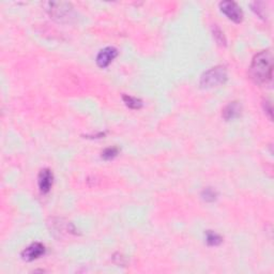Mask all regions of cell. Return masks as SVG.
<instances>
[{"mask_svg":"<svg viewBox=\"0 0 274 274\" xmlns=\"http://www.w3.org/2000/svg\"><path fill=\"white\" fill-rule=\"evenodd\" d=\"M122 100H123L125 105H127L131 109H139L142 106L141 100H139V98H134V97L123 96Z\"/></svg>","mask_w":274,"mask_h":274,"instance_id":"obj_10","label":"cell"},{"mask_svg":"<svg viewBox=\"0 0 274 274\" xmlns=\"http://www.w3.org/2000/svg\"><path fill=\"white\" fill-rule=\"evenodd\" d=\"M220 9L222 13L225 14L230 20L234 21V23L239 24L242 21L243 12L235 1H229V0H227V1H222L220 2Z\"/></svg>","mask_w":274,"mask_h":274,"instance_id":"obj_4","label":"cell"},{"mask_svg":"<svg viewBox=\"0 0 274 274\" xmlns=\"http://www.w3.org/2000/svg\"><path fill=\"white\" fill-rule=\"evenodd\" d=\"M53 181H54L53 173L49 171L48 168L42 169L39 174V177H38V184H39V189L41 191V193L43 194L48 193L53 186Z\"/></svg>","mask_w":274,"mask_h":274,"instance_id":"obj_7","label":"cell"},{"mask_svg":"<svg viewBox=\"0 0 274 274\" xmlns=\"http://www.w3.org/2000/svg\"><path fill=\"white\" fill-rule=\"evenodd\" d=\"M212 34H213V38H215V40L216 41L217 44H220L222 46L226 45V38H225V36H224L223 31L218 28L217 26L213 27Z\"/></svg>","mask_w":274,"mask_h":274,"instance_id":"obj_12","label":"cell"},{"mask_svg":"<svg viewBox=\"0 0 274 274\" xmlns=\"http://www.w3.org/2000/svg\"><path fill=\"white\" fill-rule=\"evenodd\" d=\"M45 251V246L42 243L35 242L21 252V258L26 261H34L44 255Z\"/></svg>","mask_w":274,"mask_h":274,"instance_id":"obj_5","label":"cell"},{"mask_svg":"<svg viewBox=\"0 0 274 274\" xmlns=\"http://www.w3.org/2000/svg\"><path fill=\"white\" fill-rule=\"evenodd\" d=\"M227 71L226 68L223 65H217V67L212 68L201 75L199 84L201 88L210 89L224 85L227 80Z\"/></svg>","mask_w":274,"mask_h":274,"instance_id":"obj_2","label":"cell"},{"mask_svg":"<svg viewBox=\"0 0 274 274\" xmlns=\"http://www.w3.org/2000/svg\"><path fill=\"white\" fill-rule=\"evenodd\" d=\"M51 18L60 23H69L73 19V8L71 3L64 1H49L44 3Z\"/></svg>","mask_w":274,"mask_h":274,"instance_id":"obj_3","label":"cell"},{"mask_svg":"<svg viewBox=\"0 0 274 274\" xmlns=\"http://www.w3.org/2000/svg\"><path fill=\"white\" fill-rule=\"evenodd\" d=\"M206 242L208 245H210V246H217L223 242V238L218 234L212 232V230H207Z\"/></svg>","mask_w":274,"mask_h":274,"instance_id":"obj_9","label":"cell"},{"mask_svg":"<svg viewBox=\"0 0 274 274\" xmlns=\"http://www.w3.org/2000/svg\"><path fill=\"white\" fill-rule=\"evenodd\" d=\"M264 107H265V111L266 113L269 115V118L272 119V105H271V103L269 101H265L264 102Z\"/></svg>","mask_w":274,"mask_h":274,"instance_id":"obj_14","label":"cell"},{"mask_svg":"<svg viewBox=\"0 0 274 274\" xmlns=\"http://www.w3.org/2000/svg\"><path fill=\"white\" fill-rule=\"evenodd\" d=\"M201 197H202V199L207 202H213L216 199L217 193H216V191L213 190L212 188H206L201 192Z\"/></svg>","mask_w":274,"mask_h":274,"instance_id":"obj_11","label":"cell"},{"mask_svg":"<svg viewBox=\"0 0 274 274\" xmlns=\"http://www.w3.org/2000/svg\"><path fill=\"white\" fill-rule=\"evenodd\" d=\"M250 78L257 85H265L271 81L273 76V57L270 51H262L252 60Z\"/></svg>","mask_w":274,"mask_h":274,"instance_id":"obj_1","label":"cell"},{"mask_svg":"<svg viewBox=\"0 0 274 274\" xmlns=\"http://www.w3.org/2000/svg\"><path fill=\"white\" fill-rule=\"evenodd\" d=\"M118 55V51L115 47L108 46L103 48L102 51L98 52V56H97V64L100 68H106L108 67L109 64L113 62V60L117 57Z\"/></svg>","mask_w":274,"mask_h":274,"instance_id":"obj_6","label":"cell"},{"mask_svg":"<svg viewBox=\"0 0 274 274\" xmlns=\"http://www.w3.org/2000/svg\"><path fill=\"white\" fill-rule=\"evenodd\" d=\"M241 112H242V106L239 102H230L228 105L225 106L223 109V118L229 121V120H234L235 118L240 117Z\"/></svg>","mask_w":274,"mask_h":274,"instance_id":"obj_8","label":"cell"},{"mask_svg":"<svg viewBox=\"0 0 274 274\" xmlns=\"http://www.w3.org/2000/svg\"><path fill=\"white\" fill-rule=\"evenodd\" d=\"M118 153L119 149L117 147H109L102 152V158H104V160H112V158L118 156Z\"/></svg>","mask_w":274,"mask_h":274,"instance_id":"obj_13","label":"cell"}]
</instances>
